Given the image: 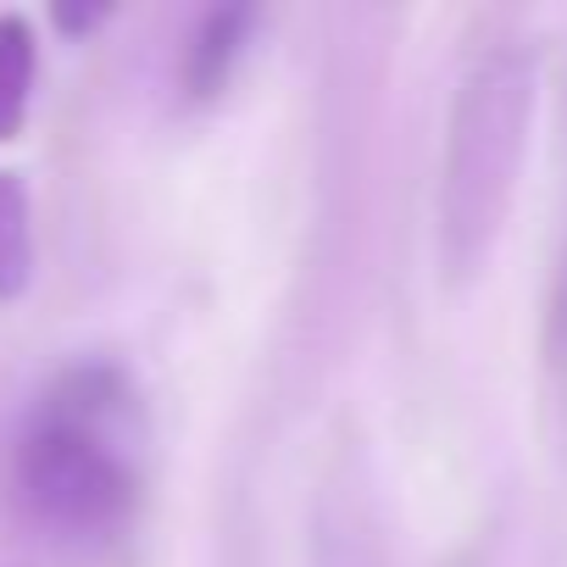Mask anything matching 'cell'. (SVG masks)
<instances>
[{
    "mask_svg": "<svg viewBox=\"0 0 567 567\" xmlns=\"http://www.w3.org/2000/svg\"><path fill=\"white\" fill-rule=\"evenodd\" d=\"M245 34H250V12L245 7H223V12H206L195 40H189V56H184V90L195 101H212L223 95L239 51H245Z\"/></svg>",
    "mask_w": 567,
    "mask_h": 567,
    "instance_id": "3",
    "label": "cell"
},
{
    "mask_svg": "<svg viewBox=\"0 0 567 567\" xmlns=\"http://www.w3.org/2000/svg\"><path fill=\"white\" fill-rule=\"evenodd\" d=\"M34 79H40L34 23L23 12H0V145L23 134L29 101H34Z\"/></svg>",
    "mask_w": 567,
    "mask_h": 567,
    "instance_id": "4",
    "label": "cell"
},
{
    "mask_svg": "<svg viewBox=\"0 0 567 567\" xmlns=\"http://www.w3.org/2000/svg\"><path fill=\"white\" fill-rule=\"evenodd\" d=\"M534 117V73L523 56L495 51L467 68L440 167V261L451 278H473L512 212Z\"/></svg>",
    "mask_w": 567,
    "mask_h": 567,
    "instance_id": "2",
    "label": "cell"
},
{
    "mask_svg": "<svg viewBox=\"0 0 567 567\" xmlns=\"http://www.w3.org/2000/svg\"><path fill=\"white\" fill-rule=\"evenodd\" d=\"M101 18H106V7H56V29H68V34H84Z\"/></svg>",
    "mask_w": 567,
    "mask_h": 567,
    "instance_id": "6",
    "label": "cell"
},
{
    "mask_svg": "<svg viewBox=\"0 0 567 567\" xmlns=\"http://www.w3.org/2000/svg\"><path fill=\"white\" fill-rule=\"evenodd\" d=\"M134 395L112 368L62 373L34 406L12 451V489L51 534H112L140 489L134 456Z\"/></svg>",
    "mask_w": 567,
    "mask_h": 567,
    "instance_id": "1",
    "label": "cell"
},
{
    "mask_svg": "<svg viewBox=\"0 0 567 567\" xmlns=\"http://www.w3.org/2000/svg\"><path fill=\"white\" fill-rule=\"evenodd\" d=\"M34 278V206L29 184L0 167V301H18Z\"/></svg>",
    "mask_w": 567,
    "mask_h": 567,
    "instance_id": "5",
    "label": "cell"
}]
</instances>
